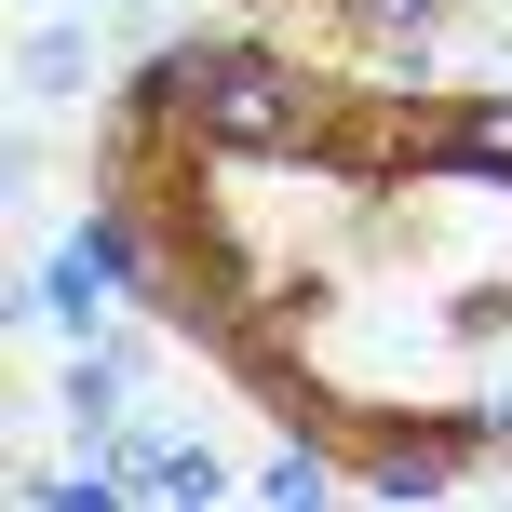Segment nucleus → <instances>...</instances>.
<instances>
[{"mask_svg": "<svg viewBox=\"0 0 512 512\" xmlns=\"http://www.w3.org/2000/svg\"><path fill=\"white\" fill-rule=\"evenodd\" d=\"M162 499H216V459H189V445H162V459H135Z\"/></svg>", "mask_w": 512, "mask_h": 512, "instance_id": "obj_2", "label": "nucleus"}, {"mask_svg": "<svg viewBox=\"0 0 512 512\" xmlns=\"http://www.w3.org/2000/svg\"><path fill=\"white\" fill-rule=\"evenodd\" d=\"M149 108H203L216 149H270V135L297 122V81H283L270 54H243V41H230V54H176V68L149 81Z\"/></svg>", "mask_w": 512, "mask_h": 512, "instance_id": "obj_1", "label": "nucleus"}, {"mask_svg": "<svg viewBox=\"0 0 512 512\" xmlns=\"http://www.w3.org/2000/svg\"><path fill=\"white\" fill-rule=\"evenodd\" d=\"M364 14H378V27H432L445 0H364Z\"/></svg>", "mask_w": 512, "mask_h": 512, "instance_id": "obj_3", "label": "nucleus"}]
</instances>
